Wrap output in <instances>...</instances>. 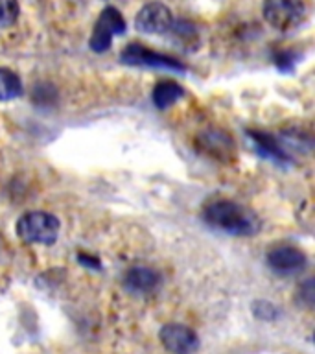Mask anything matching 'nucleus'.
<instances>
[{"label": "nucleus", "mask_w": 315, "mask_h": 354, "mask_svg": "<svg viewBox=\"0 0 315 354\" xmlns=\"http://www.w3.org/2000/svg\"><path fill=\"white\" fill-rule=\"evenodd\" d=\"M297 301L306 308H312L315 303V284L314 279H306V281L297 288Z\"/></svg>", "instance_id": "nucleus-15"}, {"label": "nucleus", "mask_w": 315, "mask_h": 354, "mask_svg": "<svg viewBox=\"0 0 315 354\" xmlns=\"http://www.w3.org/2000/svg\"><path fill=\"white\" fill-rule=\"evenodd\" d=\"M182 96H184V88L179 83L171 82V80L159 82L153 87V93H151V100H153V105L157 109H168L175 102H179Z\"/></svg>", "instance_id": "nucleus-11"}, {"label": "nucleus", "mask_w": 315, "mask_h": 354, "mask_svg": "<svg viewBox=\"0 0 315 354\" xmlns=\"http://www.w3.org/2000/svg\"><path fill=\"white\" fill-rule=\"evenodd\" d=\"M162 347L171 354H193L199 348L198 334L181 323H166L159 332Z\"/></svg>", "instance_id": "nucleus-7"}, {"label": "nucleus", "mask_w": 315, "mask_h": 354, "mask_svg": "<svg viewBox=\"0 0 315 354\" xmlns=\"http://www.w3.org/2000/svg\"><path fill=\"white\" fill-rule=\"evenodd\" d=\"M21 15V8L17 0H0V28L13 26Z\"/></svg>", "instance_id": "nucleus-14"}, {"label": "nucleus", "mask_w": 315, "mask_h": 354, "mask_svg": "<svg viewBox=\"0 0 315 354\" xmlns=\"http://www.w3.org/2000/svg\"><path fill=\"white\" fill-rule=\"evenodd\" d=\"M22 94V82L17 72L0 66V102H10Z\"/></svg>", "instance_id": "nucleus-13"}, {"label": "nucleus", "mask_w": 315, "mask_h": 354, "mask_svg": "<svg viewBox=\"0 0 315 354\" xmlns=\"http://www.w3.org/2000/svg\"><path fill=\"white\" fill-rule=\"evenodd\" d=\"M262 13L265 22L273 30L289 33L303 24L306 17V6L303 0H264Z\"/></svg>", "instance_id": "nucleus-3"}, {"label": "nucleus", "mask_w": 315, "mask_h": 354, "mask_svg": "<svg viewBox=\"0 0 315 354\" xmlns=\"http://www.w3.org/2000/svg\"><path fill=\"white\" fill-rule=\"evenodd\" d=\"M124 32H126V21H124L120 11L113 8V6L105 8L99 13L98 21L93 28V33H90V39H88L90 50L96 52V54H104L111 48L113 39L116 35H122Z\"/></svg>", "instance_id": "nucleus-4"}, {"label": "nucleus", "mask_w": 315, "mask_h": 354, "mask_svg": "<svg viewBox=\"0 0 315 354\" xmlns=\"http://www.w3.org/2000/svg\"><path fill=\"white\" fill-rule=\"evenodd\" d=\"M160 281H162L160 273L153 268L135 266L131 270H127V273L124 275V288L127 292L144 295V293L155 292L160 286Z\"/></svg>", "instance_id": "nucleus-10"}, {"label": "nucleus", "mask_w": 315, "mask_h": 354, "mask_svg": "<svg viewBox=\"0 0 315 354\" xmlns=\"http://www.w3.org/2000/svg\"><path fill=\"white\" fill-rule=\"evenodd\" d=\"M122 63L129 66H146V68H164L171 72H184L187 66L181 61L170 55L160 54L151 48H146L140 43H129L126 48L122 50L120 55Z\"/></svg>", "instance_id": "nucleus-5"}, {"label": "nucleus", "mask_w": 315, "mask_h": 354, "mask_svg": "<svg viewBox=\"0 0 315 354\" xmlns=\"http://www.w3.org/2000/svg\"><path fill=\"white\" fill-rule=\"evenodd\" d=\"M195 146L199 148V151L209 155L210 159L221 160V162L231 160L234 148H236L231 135L223 129H218V127H209V129L199 133L198 138H195Z\"/></svg>", "instance_id": "nucleus-8"}, {"label": "nucleus", "mask_w": 315, "mask_h": 354, "mask_svg": "<svg viewBox=\"0 0 315 354\" xmlns=\"http://www.w3.org/2000/svg\"><path fill=\"white\" fill-rule=\"evenodd\" d=\"M254 314L258 315V317H262V319L271 321L278 315V310L269 303H256L254 304Z\"/></svg>", "instance_id": "nucleus-16"}, {"label": "nucleus", "mask_w": 315, "mask_h": 354, "mask_svg": "<svg viewBox=\"0 0 315 354\" xmlns=\"http://www.w3.org/2000/svg\"><path fill=\"white\" fill-rule=\"evenodd\" d=\"M203 218L209 225L234 236H251L260 229L258 218L231 199H218L207 205Z\"/></svg>", "instance_id": "nucleus-1"}, {"label": "nucleus", "mask_w": 315, "mask_h": 354, "mask_svg": "<svg viewBox=\"0 0 315 354\" xmlns=\"http://www.w3.org/2000/svg\"><path fill=\"white\" fill-rule=\"evenodd\" d=\"M306 262H308V259L300 249L286 245V243L271 248L269 253H267V264H269L271 270L280 273V275H293V273L303 271Z\"/></svg>", "instance_id": "nucleus-9"}, {"label": "nucleus", "mask_w": 315, "mask_h": 354, "mask_svg": "<svg viewBox=\"0 0 315 354\" xmlns=\"http://www.w3.org/2000/svg\"><path fill=\"white\" fill-rule=\"evenodd\" d=\"M249 137L253 138L256 151L264 157L275 160V162H286L287 160V153L282 149L280 144L276 142V138H273L271 135L264 131H249Z\"/></svg>", "instance_id": "nucleus-12"}, {"label": "nucleus", "mask_w": 315, "mask_h": 354, "mask_svg": "<svg viewBox=\"0 0 315 354\" xmlns=\"http://www.w3.org/2000/svg\"><path fill=\"white\" fill-rule=\"evenodd\" d=\"M173 13L168 6L160 2H149L137 13L135 26L142 33H153V35H164L173 26Z\"/></svg>", "instance_id": "nucleus-6"}, {"label": "nucleus", "mask_w": 315, "mask_h": 354, "mask_svg": "<svg viewBox=\"0 0 315 354\" xmlns=\"http://www.w3.org/2000/svg\"><path fill=\"white\" fill-rule=\"evenodd\" d=\"M61 223L54 214L44 210H32L17 221V236L26 243L52 245L59 236Z\"/></svg>", "instance_id": "nucleus-2"}]
</instances>
